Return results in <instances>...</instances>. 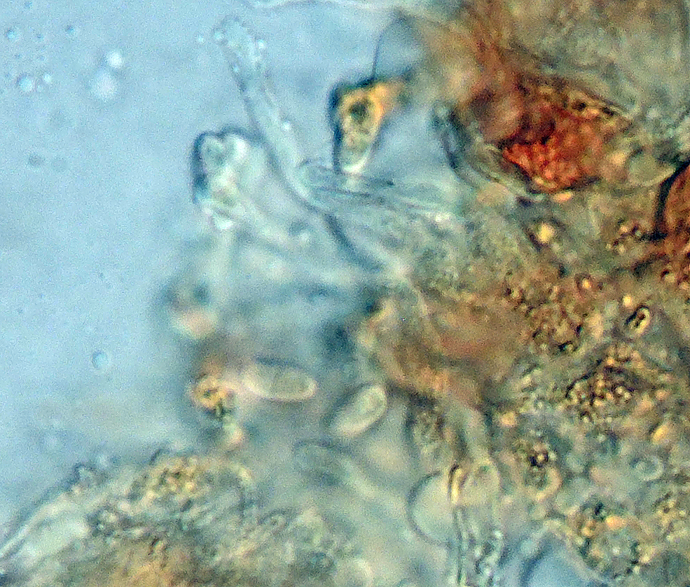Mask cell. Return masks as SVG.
Listing matches in <instances>:
<instances>
[{
    "label": "cell",
    "instance_id": "6da1fadb",
    "mask_svg": "<svg viewBox=\"0 0 690 587\" xmlns=\"http://www.w3.org/2000/svg\"><path fill=\"white\" fill-rule=\"evenodd\" d=\"M387 398L378 384L361 387L354 392L335 412L332 427L341 434L360 432L377 421L385 413Z\"/></svg>",
    "mask_w": 690,
    "mask_h": 587
},
{
    "label": "cell",
    "instance_id": "7a4b0ae2",
    "mask_svg": "<svg viewBox=\"0 0 690 587\" xmlns=\"http://www.w3.org/2000/svg\"><path fill=\"white\" fill-rule=\"evenodd\" d=\"M258 389L263 395L282 400H304L317 390V382L306 372L288 367H272L260 377Z\"/></svg>",
    "mask_w": 690,
    "mask_h": 587
},
{
    "label": "cell",
    "instance_id": "3957f363",
    "mask_svg": "<svg viewBox=\"0 0 690 587\" xmlns=\"http://www.w3.org/2000/svg\"><path fill=\"white\" fill-rule=\"evenodd\" d=\"M571 195H572L570 193H566L565 194L563 193V194H560L559 195H558V198L559 200H566V199L570 198L571 197Z\"/></svg>",
    "mask_w": 690,
    "mask_h": 587
}]
</instances>
